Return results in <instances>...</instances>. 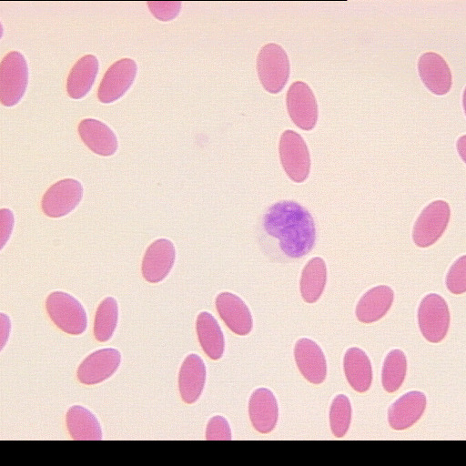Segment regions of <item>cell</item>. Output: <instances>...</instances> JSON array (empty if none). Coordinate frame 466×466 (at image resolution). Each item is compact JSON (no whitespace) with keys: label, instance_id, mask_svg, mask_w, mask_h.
Instances as JSON below:
<instances>
[{"label":"cell","instance_id":"1","mask_svg":"<svg viewBox=\"0 0 466 466\" xmlns=\"http://www.w3.org/2000/svg\"><path fill=\"white\" fill-rule=\"evenodd\" d=\"M258 236L265 254L280 262L303 258L314 248L317 237L311 214L290 200L277 202L266 210Z\"/></svg>","mask_w":466,"mask_h":466},{"label":"cell","instance_id":"2","mask_svg":"<svg viewBox=\"0 0 466 466\" xmlns=\"http://www.w3.org/2000/svg\"><path fill=\"white\" fill-rule=\"evenodd\" d=\"M47 314L55 325L70 335H80L87 326V316L83 305L72 295L54 291L46 299Z\"/></svg>","mask_w":466,"mask_h":466},{"label":"cell","instance_id":"3","mask_svg":"<svg viewBox=\"0 0 466 466\" xmlns=\"http://www.w3.org/2000/svg\"><path fill=\"white\" fill-rule=\"evenodd\" d=\"M259 81L269 93L280 92L289 76V60L286 51L278 44L265 45L257 57Z\"/></svg>","mask_w":466,"mask_h":466},{"label":"cell","instance_id":"4","mask_svg":"<svg viewBox=\"0 0 466 466\" xmlns=\"http://www.w3.org/2000/svg\"><path fill=\"white\" fill-rule=\"evenodd\" d=\"M28 66L18 51L9 52L0 65V101L5 106L16 105L25 93Z\"/></svg>","mask_w":466,"mask_h":466},{"label":"cell","instance_id":"5","mask_svg":"<svg viewBox=\"0 0 466 466\" xmlns=\"http://www.w3.org/2000/svg\"><path fill=\"white\" fill-rule=\"evenodd\" d=\"M418 323L422 336L430 342H441L450 326V310L446 300L436 293L426 295L418 309Z\"/></svg>","mask_w":466,"mask_h":466},{"label":"cell","instance_id":"6","mask_svg":"<svg viewBox=\"0 0 466 466\" xmlns=\"http://www.w3.org/2000/svg\"><path fill=\"white\" fill-rule=\"evenodd\" d=\"M279 151L288 177L297 183L305 181L310 170V156L302 137L292 130L284 131L279 139Z\"/></svg>","mask_w":466,"mask_h":466},{"label":"cell","instance_id":"7","mask_svg":"<svg viewBox=\"0 0 466 466\" xmlns=\"http://www.w3.org/2000/svg\"><path fill=\"white\" fill-rule=\"evenodd\" d=\"M451 217L446 201L435 200L425 207L412 228L413 242L420 248L433 245L444 233Z\"/></svg>","mask_w":466,"mask_h":466},{"label":"cell","instance_id":"8","mask_svg":"<svg viewBox=\"0 0 466 466\" xmlns=\"http://www.w3.org/2000/svg\"><path fill=\"white\" fill-rule=\"evenodd\" d=\"M83 197L81 183L74 178H65L52 185L43 195L41 208L50 218H61L72 212Z\"/></svg>","mask_w":466,"mask_h":466},{"label":"cell","instance_id":"9","mask_svg":"<svg viewBox=\"0 0 466 466\" xmlns=\"http://www.w3.org/2000/svg\"><path fill=\"white\" fill-rule=\"evenodd\" d=\"M286 104L294 124L303 129L311 130L318 120V104L310 87L302 81L291 84L287 92Z\"/></svg>","mask_w":466,"mask_h":466},{"label":"cell","instance_id":"10","mask_svg":"<svg viewBox=\"0 0 466 466\" xmlns=\"http://www.w3.org/2000/svg\"><path fill=\"white\" fill-rule=\"evenodd\" d=\"M137 71V66L131 58H122L115 62L106 70L99 84V101L108 104L122 97L132 86Z\"/></svg>","mask_w":466,"mask_h":466},{"label":"cell","instance_id":"11","mask_svg":"<svg viewBox=\"0 0 466 466\" xmlns=\"http://www.w3.org/2000/svg\"><path fill=\"white\" fill-rule=\"evenodd\" d=\"M121 363L116 349L106 348L89 354L78 366L76 376L86 385H95L110 378Z\"/></svg>","mask_w":466,"mask_h":466},{"label":"cell","instance_id":"12","mask_svg":"<svg viewBox=\"0 0 466 466\" xmlns=\"http://www.w3.org/2000/svg\"><path fill=\"white\" fill-rule=\"evenodd\" d=\"M176 260L174 244L167 238H158L147 248L142 260V275L150 283L162 281L172 269Z\"/></svg>","mask_w":466,"mask_h":466},{"label":"cell","instance_id":"13","mask_svg":"<svg viewBox=\"0 0 466 466\" xmlns=\"http://www.w3.org/2000/svg\"><path fill=\"white\" fill-rule=\"evenodd\" d=\"M216 309L227 325L235 334L248 335L253 327V319L246 303L231 292H221L216 298Z\"/></svg>","mask_w":466,"mask_h":466},{"label":"cell","instance_id":"14","mask_svg":"<svg viewBox=\"0 0 466 466\" xmlns=\"http://www.w3.org/2000/svg\"><path fill=\"white\" fill-rule=\"evenodd\" d=\"M297 366L303 377L313 384H320L327 375V362L321 348L313 340L299 339L294 348Z\"/></svg>","mask_w":466,"mask_h":466},{"label":"cell","instance_id":"15","mask_svg":"<svg viewBox=\"0 0 466 466\" xmlns=\"http://www.w3.org/2000/svg\"><path fill=\"white\" fill-rule=\"evenodd\" d=\"M427 404L424 393L412 390L403 394L388 410V420L393 430L411 427L422 416Z\"/></svg>","mask_w":466,"mask_h":466},{"label":"cell","instance_id":"16","mask_svg":"<svg viewBox=\"0 0 466 466\" xmlns=\"http://www.w3.org/2000/svg\"><path fill=\"white\" fill-rule=\"evenodd\" d=\"M419 75L426 87L435 95H444L451 87V73L444 58L437 53L426 52L418 61Z\"/></svg>","mask_w":466,"mask_h":466},{"label":"cell","instance_id":"17","mask_svg":"<svg viewBox=\"0 0 466 466\" xmlns=\"http://www.w3.org/2000/svg\"><path fill=\"white\" fill-rule=\"evenodd\" d=\"M278 403L273 392L267 388L253 391L248 401V414L252 426L260 433L274 430L278 421Z\"/></svg>","mask_w":466,"mask_h":466},{"label":"cell","instance_id":"18","mask_svg":"<svg viewBox=\"0 0 466 466\" xmlns=\"http://www.w3.org/2000/svg\"><path fill=\"white\" fill-rule=\"evenodd\" d=\"M77 130L82 141L94 153L108 157L116 152V136L105 123L94 118H86L80 121Z\"/></svg>","mask_w":466,"mask_h":466},{"label":"cell","instance_id":"19","mask_svg":"<svg viewBox=\"0 0 466 466\" xmlns=\"http://www.w3.org/2000/svg\"><path fill=\"white\" fill-rule=\"evenodd\" d=\"M206 382V366L197 354H189L184 360L178 374V389L182 400L188 404L200 397Z\"/></svg>","mask_w":466,"mask_h":466},{"label":"cell","instance_id":"20","mask_svg":"<svg viewBox=\"0 0 466 466\" xmlns=\"http://www.w3.org/2000/svg\"><path fill=\"white\" fill-rule=\"evenodd\" d=\"M393 299L394 292L389 286L374 287L360 299L355 309L356 317L363 323L375 322L386 315Z\"/></svg>","mask_w":466,"mask_h":466},{"label":"cell","instance_id":"21","mask_svg":"<svg viewBox=\"0 0 466 466\" xmlns=\"http://www.w3.org/2000/svg\"><path fill=\"white\" fill-rule=\"evenodd\" d=\"M343 369L346 379L354 390L363 393L370 389L372 368L369 357L362 350L356 347L347 350Z\"/></svg>","mask_w":466,"mask_h":466},{"label":"cell","instance_id":"22","mask_svg":"<svg viewBox=\"0 0 466 466\" xmlns=\"http://www.w3.org/2000/svg\"><path fill=\"white\" fill-rule=\"evenodd\" d=\"M98 60L93 55L82 56L71 68L66 91L71 98L80 99L90 91L98 72Z\"/></svg>","mask_w":466,"mask_h":466},{"label":"cell","instance_id":"23","mask_svg":"<svg viewBox=\"0 0 466 466\" xmlns=\"http://www.w3.org/2000/svg\"><path fill=\"white\" fill-rule=\"evenodd\" d=\"M66 427L73 440H102V429L96 417L86 408L74 405L66 412Z\"/></svg>","mask_w":466,"mask_h":466},{"label":"cell","instance_id":"24","mask_svg":"<svg viewBox=\"0 0 466 466\" xmlns=\"http://www.w3.org/2000/svg\"><path fill=\"white\" fill-rule=\"evenodd\" d=\"M196 329L199 343L211 360H218L225 350L223 332L216 319L208 312H200L197 318Z\"/></svg>","mask_w":466,"mask_h":466},{"label":"cell","instance_id":"25","mask_svg":"<svg viewBox=\"0 0 466 466\" xmlns=\"http://www.w3.org/2000/svg\"><path fill=\"white\" fill-rule=\"evenodd\" d=\"M327 281V267L323 258L315 257L310 258L304 266L299 289L304 301L314 303L322 295Z\"/></svg>","mask_w":466,"mask_h":466},{"label":"cell","instance_id":"26","mask_svg":"<svg viewBox=\"0 0 466 466\" xmlns=\"http://www.w3.org/2000/svg\"><path fill=\"white\" fill-rule=\"evenodd\" d=\"M118 305L113 297H106L98 305L94 321V335L97 341L109 340L117 325Z\"/></svg>","mask_w":466,"mask_h":466},{"label":"cell","instance_id":"27","mask_svg":"<svg viewBox=\"0 0 466 466\" xmlns=\"http://www.w3.org/2000/svg\"><path fill=\"white\" fill-rule=\"evenodd\" d=\"M406 356L400 350H390L383 362L381 382L387 392H394L400 389L406 376Z\"/></svg>","mask_w":466,"mask_h":466},{"label":"cell","instance_id":"28","mask_svg":"<svg viewBox=\"0 0 466 466\" xmlns=\"http://www.w3.org/2000/svg\"><path fill=\"white\" fill-rule=\"evenodd\" d=\"M351 405L349 398L344 394L337 395L329 409V425L333 435L343 437L350 424Z\"/></svg>","mask_w":466,"mask_h":466},{"label":"cell","instance_id":"29","mask_svg":"<svg viewBox=\"0 0 466 466\" xmlns=\"http://www.w3.org/2000/svg\"><path fill=\"white\" fill-rule=\"evenodd\" d=\"M446 286L453 294L466 291V256L462 255L451 266L446 276Z\"/></svg>","mask_w":466,"mask_h":466},{"label":"cell","instance_id":"30","mask_svg":"<svg viewBox=\"0 0 466 466\" xmlns=\"http://www.w3.org/2000/svg\"><path fill=\"white\" fill-rule=\"evenodd\" d=\"M206 439L208 441H229L232 439L229 424L223 416L217 415L208 420Z\"/></svg>","mask_w":466,"mask_h":466},{"label":"cell","instance_id":"31","mask_svg":"<svg viewBox=\"0 0 466 466\" xmlns=\"http://www.w3.org/2000/svg\"><path fill=\"white\" fill-rule=\"evenodd\" d=\"M151 13L159 20L167 21L173 19L179 13L180 2H148Z\"/></svg>","mask_w":466,"mask_h":466},{"label":"cell","instance_id":"32","mask_svg":"<svg viewBox=\"0 0 466 466\" xmlns=\"http://www.w3.org/2000/svg\"><path fill=\"white\" fill-rule=\"evenodd\" d=\"M14 226V215L13 212L8 208H2L0 210V242L1 248H3L5 243L8 241L12 233Z\"/></svg>","mask_w":466,"mask_h":466},{"label":"cell","instance_id":"33","mask_svg":"<svg viewBox=\"0 0 466 466\" xmlns=\"http://www.w3.org/2000/svg\"><path fill=\"white\" fill-rule=\"evenodd\" d=\"M0 318H1L0 339H1V349H3L8 339V337H9V333H10V329H11V322H10L9 317L7 315H5V313H1Z\"/></svg>","mask_w":466,"mask_h":466}]
</instances>
